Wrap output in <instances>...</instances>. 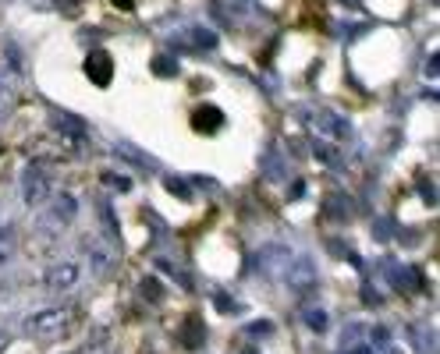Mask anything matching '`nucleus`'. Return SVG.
<instances>
[{"label":"nucleus","mask_w":440,"mask_h":354,"mask_svg":"<svg viewBox=\"0 0 440 354\" xmlns=\"http://www.w3.org/2000/svg\"><path fill=\"white\" fill-rule=\"evenodd\" d=\"M114 4H117V8H121V11H128V8H132V4H135V0H114Z\"/></svg>","instance_id":"nucleus-24"},{"label":"nucleus","mask_w":440,"mask_h":354,"mask_svg":"<svg viewBox=\"0 0 440 354\" xmlns=\"http://www.w3.org/2000/svg\"><path fill=\"white\" fill-rule=\"evenodd\" d=\"M178 337H181V344H185L188 351L202 347V340H206V326H202V319H199V316H188V319L181 323V329H178Z\"/></svg>","instance_id":"nucleus-8"},{"label":"nucleus","mask_w":440,"mask_h":354,"mask_svg":"<svg viewBox=\"0 0 440 354\" xmlns=\"http://www.w3.org/2000/svg\"><path fill=\"white\" fill-rule=\"evenodd\" d=\"M373 238H376V241H391V220H376Z\"/></svg>","instance_id":"nucleus-19"},{"label":"nucleus","mask_w":440,"mask_h":354,"mask_svg":"<svg viewBox=\"0 0 440 354\" xmlns=\"http://www.w3.org/2000/svg\"><path fill=\"white\" fill-rule=\"evenodd\" d=\"M153 71L157 75H178V64H174V60H167V57H160L157 64H153Z\"/></svg>","instance_id":"nucleus-20"},{"label":"nucleus","mask_w":440,"mask_h":354,"mask_svg":"<svg viewBox=\"0 0 440 354\" xmlns=\"http://www.w3.org/2000/svg\"><path fill=\"white\" fill-rule=\"evenodd\" d=\"M348 213H351L348 195H330V202H327V216H348Z\"/></svg>","instance_id":"nucleus-13"},{"label":"nucleus","mask_w":440,"mask_h":354,"mask_svg":"<svg viewBox=\"0 0 440 354\" xmlns=\"http://www.w3.org/2000/svg\"><path fill=\"white\" fill-rule=\"evenodd\" d=\"M75 210H78V205H75V195L60 192V195H57V205H54L57 220H71V216H75Z\"/></svg>","instance_id":"nucleus-11"},{"label":"nucleus","mask_w":440,"mask_h":354,"mask_svg":"<svg viewBox=\"0 0 440 354\" xmlns=\"http://www.w3.org/2000/svg\"><path fill=\"white\" fill-rule=\"evenodd\" d=\"M89 248H93V262H96V269H107V262H111L107 248H103V244H96V241H89Z\"/></svg>","instance_id":"nucleus-18"},{"label":"nucleus","mask_w":440,"mask_h":354,"mask_svg":"<svg viewBox=\"0 0 440 354\" xmlns=\"http://www.w3.org/2000/svg\"><path fill=\"white\" fill-rule=\"evenodd\" d=\"M309 124H312V131H316L323 142H334V145H341L351 135L348 121H341L338 114H330V110H316V114L309 117Z\"/></svg>","instance_id":"nucleus-4"},{"label":"nucleus","mask_w":440,"mask_h":354,"mask_svg":"<svg viewBox=\"0 0 440 354\" xmlns=\"http://www.w3.org/2000/svg\"><path fill=\"white\" fill-rule=\"evenodd\" d=\"M47 290H54V294H60V290H71L78 283V266L75 262H57L47 269V277H43Z\"/></svg>","instance_id":"nucleus-6"},{"label":"nucleus","mask_w":440,"mask_h":354,"mask_svg":"<svg viewBox=\"0 0 440 354\" xmlns=\"http://www.w3.org/2000/svg\"><path fill=\"white\" fill-rule=\"evenodd\" d=\"M50 124H54V131H60V138H68V142L86 138V124H82L78 117H71V114H54Z\"/></svg>","instance_id":"nucleus-7"},{"label":"nucleus","mask_w":440,"mask_h":354,"mask_svg":"<svg viewBox=\"0 0 440 354\" xmlns=\"http://www.w3.org/2000/svg\"><path fill=\"white\" fill-rule=\"evenodd\" d=\"M14 255V231L8 223H0V266H8Z\"/></svg>","instance_id":"nucleus-10"},{"label":"nucleus","mask_w":440,"mask_h":354,"mask_svg":"<svg viewBox=\"0 0 440 354\" xmlns=\"http://www.w3.org/2000/svg\"><path fill=\"white\" fill-rule=\"evenodd\" d=\"M217 305H220V308L227 312V316H235V301H227L224 294H217Z\"/></svg>","instance_id":"nucleus-23"},{"label":"nucleus","mask_w":440,"mask_h":354,"mask_svg":"<svg viewBox=\"0 0 440 354\" xmlns=\"http://www.w3.org/2000/svg\"><path fill=\"white\" fill-rule=\"evenodd\" d=\"M270 329H274L270 323H253V326H248V333H253V337H259V333H270Z\"/></svg>","instance_id":"nucleus-22"},{"label":"nucleus","mask_w":440,"mask_h":354,"mask_svg":"<svg viewBox=\"0 0 440 354\" xmlns=\"http://www.w3.org/2000/svg\"><path fill=\"white\" fill-rule=\"evenodd\" d=\"M142 294L150 298V301H160V298H163V290H160V280L146 277V280H142Z\"/></svg>","instance_id":"nucleus-17"},{"label":"nucleus","mask_w":440,"mask_h":354,"mask_svg":"<svg viewBox=\"0 0 440 354\" xmlns=\"http://www.w3.org/2000/svg\"><path fill=\"white\" fill-rule=\"evenodd\" d=\"M103 184H111V188H117V192H128L132 188V177H124V174H103Z\"/></svg>","instance_id":"nucleus-15"},{"label":"nucleus","mask_w":440,"mask_h":354,"mask_svg":"<svg viewBox=\"0 0 440 354\" xmlns=\"http://www.w3.org/2000/svg\"><path fill=\"white\" fill-rule=\"evenodd\" d=\"M348 354H369L366 347H355V351H348Z\"/></svg>","instance_id":"nucleus-25"},{"label":"nucleus","mask_w":440,"mask_h":354,"mask_svg":"<svg viewBox=\"0 0 440 354\" xmlns=\"http://www.w3.org/2000/svg\"><path fill=\"white\" fill-rule=\"evenodd\" d=\"M86 75H89L93 86L107 89V86H111V78H114V60H111V53L93 50V53L86 57Z\"/></svg>","instance_id":"nucleus-5"},{"label":"nucleus","mask_w":440,"mask_h":354,"mask_svg":"<svg viewBox=\"0 0 440 354\" xmlns=\"http://www.w3.org/2000/svg\"><path fill=\"white\" fill-rule=\"evenodd\" d=\"M163 188L171 195H178V199H192V188H188L181 177H163Z\"/></svg>","instance_id":"nucleus-14"},{"label":"nucleus","mask_w":440,"mask_h":354,"mask_svg":"<svg viewBox=\"0 0 440 354\" xmlns=\"http://www.w3.org/2000/svg\"><path fill=\"white\" fill-rule=\"evenodd\" d=\"M68 323H71L68 308H43L25 319V333H32V337H57L60 329H68Z\"/></svg>","instance_id":"nucleus-3"},{"label":"nucleus","mask_w":440,"mask_h":354,"mask_svg":"<svg viewBox=\"0 0 440 354\" xmlns=\"http://www.w3.org/2000/svg\"><path fill=\"white\" fill-rule=\"evenodd\" d=\"M100 216H103V223H107V231H111V234H117V227H114V216H111V205H107V202L100 205Z\"/></svg>","instance_id":"nucleus-21"},{"label":"nucleus","mask_w":440,"mask_h":354,"mask_svg":"<svg viewBox=\"0 0 440 354\" xmlns=\"http://www.w3.org/2000/svg\"><path fill=\"white\" fill-rule=\"evenodd\" d=\"M22 199H25V205H32V210L50 199V170L43 163H29L22 170Z\"/></svg>","instance_id":"nucleus-2"},{"label":"nucleus","mask_w":440,"mask_h":354,"mask_svg":"<svg viewBox=\"0 0 440 354\" xmlns=\"http://www.w3.org/2000/svg\"><path fill=\"white\" fill-rule=\"evenodd\" d=\"M369 340L380 347V351H391V333H387L384 326H373V329H369Z\"/></svg>","instance_id":"nucleus-16"},{"label":"nucleus","mask_w":440,"mask_h":354,"mask_svg":"<svg viewBox=\"0 0 440 354\" xmlns=\"http://www.w3.org/2000/svg\"><path fill=\"white\" fill-rule=\"evenodd\" d=\"M220 124H224V114H220L217 107H199V110L192 114V128H196V131H202V135L220 131Z\"/></svg>","instance_id":"nucleus-9"},{"label":"nucleus","mask_w":440,"mask_h":354,"mask_svg":"<svg viewBox=\"0 0 440 354\" xmlns=\"http://www.w3.org/2000/svg\"><path fill=\"white\" fill-rule=\"evenodd\" d=\"M284 283L291 294H309V290H316L320 283V273H316V262H312V255H295V259H288L284 266Z\"/></svg>","instance_id":"nucleus-1"},{"label":"nucleus","mask_w":440,"mask_h":354,"mask_svg":"<svg viewBox=\"0 0 440 354\" xmlns=\"http://www.w3.org/2000/svg\"><path fill=\"white\" fill-rule=\"evenodd\" d=\"M302 319H305V326H309V329H316V333H323V329H327V312H323V308H305V312H302Z\"/></svg>","instance_id":"nucleus-12"}]
</instances>
